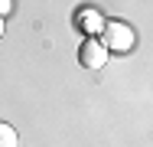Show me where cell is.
Wrapping results in <instances>:
<instances>
[{
	"label": "cell",
	"instance_id": "1",
	"mask_svg": "<svg viewBox=\"0 0 153 147\" xmlns=\"http://www.w3.org/2000/svg\"><path fill=\"white\" fill-rule=\"evenodd\" d=\"M108 52H130L134 49V43H137V36H134V29L121 23V20H108V23H101V39H98Z\"/></svg>",
	"mask_w": 153,
	"mask_h": 147
},
{
	"label": "cell",
	"instance_id": "2",
	"mask_svg": "<svg viewBox=\"0 0 153 147\" xmlns=\"http://www.w3.org/2000/svg\"><path fill=\"white\" fill-rule=\"evenodd\" d=\"M78 62H82L85 69H104V62H108V49H104L98 39H85L82 49H78Z\"/></svg>",
	"mask_w": 153,
	"mask_h": 147
},
{
	"label": "cell",
	"instance_id": "3",
	"mask_svg": "<svg viewBox=\"0 0 153 147\" xmlns=\"http://www.w3.org/2000/svg\"><path fill=\"white\" fill-rule=\"evenodd\" d=\"M0 147H20V137H16V131H13L7 121H0Z\"/></svg>",
	"mask_w": 153,
	"mask_h": 147
},
{
	"label": "cell",
	"instance_id": "4",
	"mask_svg": "<svg viewBox=\"0 0 153 147\" xmlns=\"http://www.w3.org/2000/svg\"><path fill=\"white\" fill-rule=\"evenodd\" d=\"M78 16H85V26L88 29H101V20H98L94 10H85V13H78Z\"/></svg>",
	"mask_w": 153,
	"mask_h": 147
},
{
	"label": "cell",
	"instance_id": "5",
	"mask_svg": "<svg viewBox=\"0 0 153 147\" xmlns=\"http://www.w3.org/2000/svg\"><path fill=\"white\" fill-rule=\"evenodd\" d=\"M10 10V0H0V13H7Z\"/></svg>",
	"mask_w": 153,
	"mask_h": 147
},
{
	"label": "cell",
	"instance_id": "6",
	"mask_svg": "<svg viewBox=\"0 0 153 147\" xmlns=\"http://www.w3.org/2000/svg\"><path fill=\"white\" fill-rule=\"evenodd\" d=\"M0 36H3V20H0Z\"/></svg>",
	"mask_w": 153,
	"mask_h": 147
}]
</instances>
